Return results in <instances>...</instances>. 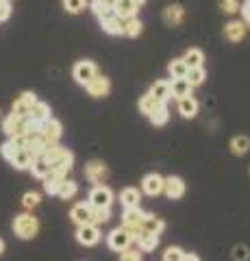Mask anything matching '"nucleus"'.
Masks as SVG:
<instances>
[{"instance_id": "24", "label": "nucleus", "mask_w": 250, "mask_h": 261, "mask_svg": "<svg viewBox=\"0 0 250 261\" xmlns=\"http://www.w3.org/2000/svg\"><path fill=\"white\" fill-rule=\"evenodd\" d=\"M63 178H66V176H63V174H59V172H52V170H50V172H48L44 178H42V181H44V190H46V194H57L59 192V185L63 183Z\"/></svg>"}, {"instance_id": "9", "label": "nucleus", "mask_w": 250, "mask_h": 261, "mask_svg": "<svg viewBox=\"0 0 250 261\" xmlns=\"http://www.w3.org/2000/svg\"><path fill=\"white\" fill-rule=\"evenodd\" d=\"M87 89V94H90L92 98H104L109 92H111V83H109V79L107 76H100V74H96L90 83L85 85Z\"/></svg>"}, {"instance_id": "54", "label": "nucleus", "mask_w": 250, "mask_h": 261, "mask_svg": "<svg viewBox=\"0 0 250 261\" xmlns=\"http://www.w3.org/2000/svg\"><path fill=\"white\" fill-rule=\"evenodd\" d=\"M0 3H9V0H0Z\"/></svg>"}, {"instance_id": "47", "label": "nucleus", "mask_w": 250, "mask_h": 261, "mask_svg": "<svg viewBox=\"0 0 250 261\" xmlns=\"http://www.w3.org/2000/svg\"><path fill=\"white\" fill-rule=\"evenodd\" d=\"M11 18V5L9 3H0V22Z\"/></svg>"}, {"instance_id": "29", "label": "nucleus", "mask_w": 250, "mask_h": 261, "mask_svg": "<svg viewBox=\"0 0 250 261\" xmlns=\"http://www.w3.org/2000/svg\"><path fill=\"white\" fill-rule=\"evenodd\" d=\"M148 118H150V122H152L155 126H163L165 122H168V118H170V116H168V107H165V102H159L157 107L148 113Z\"/></svg>"}, {"instance_id": "21", "label": "nucleus", "mask_w": 250, "mask_h": 261, "mask_svg": "<svg viewBox=\"0 0 250 261\" xmlns=\"http://www.w3.org/2000/svg\"><path fill=\"white\" fill-rule=\"evenodd\" d=\"M179 113H181L183 118H196V113H198L196 98H191V96L179 98Z\"/></svg>"}, {"instance_id": "36", "label": "nucleus", "mask_w": 250, "mask_h": 261, "mask_svg": "<svg viewBox=\"0 0 250 261\" xmlns=\"http://www.w3.org/2000/svg\"><path fill=\"white\" fill-rule=\"evenodd\" d=\"M185 79L189 81L191 87H196V85H203V83H205L207 72H205L203 65H200V68H189V70H187V76H185Z\"/></svg>"}, {"instance_id": "14", "label": "nucleus", "mask_w": 250, "mask_h": 261, "mask_svg": "<svg viewBox=\"0 0 250 261\" xmlns=\"http://www.w3.org/2000/svg\"><path fill=\"white\" fill-rule=\"evenodd\" d=\"M135 240H137V246H140V250L150 252V250H155V248H157L159 235L146 231V228H142V231H137V233H135Z\"/></svg>"}, {"instance_id": "4", "label": "nucleus", "mask_w": 250, "mask_h": 261, "mask_svg": "<svg viewBox=\"0 0 250 261\" xmlns=\"http://www.w3.org/2000/svg\"><path fill=\"white\" fill-rule=\"evenodd\" d=\"M90 205L94 209H104V207H111V202H114V192L109 190V187L104 185H96L94 190L90 192Z\"/></svg>"}, {"instance_id": "22", "label": "nucleus", "mask_w": 250, "mask_h": 261, "mask_svg": "<svg viewBox=\"0 0 250 261\" xmlns=\"http://www.w3.org/2000/svg\"><path fill=\"white\" fill-rule=\"evenodd\" d=\"M183 18H185V9L181 5H170L163 11V20H165V24H170V27H179Z\"/></svg>"}, {"instance_id": "38", "label": "nucleus", "mask_w": 250, "mask_h": 261, "mask_svg": "<svg viewBox=\"0 0 250 261\" xmlns=\"http://www.w3.org/2000/svg\"><path fill=\"white\" fill-rule=\"evenodd\" d=\"M85 7H87V0H63V9L72 15L85 11Z\"/></svg>"}, {"instance_id": "32", "label": "nucleus", "mask_w": 250, "mask_h": 261, "mask_svg": "<svg viewBox=\"0 0 250 261\" xmlns=\"http://www.w3.org/2000/svg\"><path fill=\"white\" fill-rule=\"evenodd\" d=\"M31 172H33V176H37V178H44L48 172H50V163L46 161V157H37V159H33V163H31Z\"/></svg>"}, {"instance_id": "23", "label": "nucleus", "mask_w": 250, "mask_h": 261, "mask_svg": "<svg viewBox=\"0 0 250 261\" xmlns=\"http://www.w3.org/2000/svg\"><path fill=\"white\" fill-rule=\"evenodd\" d=\"M50 118V107H48L46 102H35L33 105V109H31V113H29V120L31 122H37V124H44V122Z\"/></svg>"}, {"instance_id": "15", "label": "nucleus", "mask_w": 250, "mask_h": 261, "mask_svg": "<svg viewBox=\"0 0 250 261\" xmlns=\"http://www.w3.org/2000/svg\"><path fill=\"white\" fill-rule=\"evenodd\" d=\"M224 35H227L229 42H241L246 35V22L244 20H233L224 27Z\"/></svg>"}, {"instance_id": "12", "label": "nucleus", "mask_w": 250, "mask_h": 261, "mask_svg": "<svg viewBox=\"0 0 250 261\" xmlns=\"http://www.w3.org/2000/svg\"><path fill=\"white\" fill-rule=\"evenodd\" d=\"M70 218H72V222L78 224V226L90 224L92 222V205L90 202H78V205L72 207Z\"/></svg>"}, {"instance_id": "1", "label": "nucleus", "mask_w": 250, "mask_h": 261, "mask_svg": "<svg viewBox=\"0 0 250 261\" xmlns=\"http://www.w3.org/2000/svg\"><path fill=\"white\" fill-rule=\"evenodd\" d=\"M39 231V222L35 216H29V214H22V216H15L13 220V233L18 235L20 240H33Z\"/></svg>"}, {"instance_id": "45", "label": "nucleus", "mask_w": 250, "mask_h": 261, "mask_svg": "<svg viewBox=\"0 0 250 261\" xmlns=\"http://www.w3.org/2000/svg\"><path fill=\"white\" fill-rule=\"evenodd\" d=\"M248 257H250V252H248L246 246H235L233 248V259L235 261H248Z\"/></svg>"}, {"instance_id": "27", "label": "nucleus", "mask_w": 250, "mask_h": 261, "mask_svg": "<svg viewBox=\"0 0 250 261\" xmlns=\"http://www.w3.org/2000/svg\"><path fill=\"white\" fill-rule=\"evenodd\" d=\"M172 98H183V96H191V85L187 79H172Z\"/></svg>"}, {"instance_id": "6", "label": "nucleus", "mask_w": 250, "mask_h": 261, "mask_svg": "<svg viewBox=\"0 0 250 261\" xmlns=\"http://www.w3.org/2000/svg\"><path fill=\"white\" fill-rule=\"evenodd\" d=\"M26 126H29V118H22V116H15V113H9L3 122V130L9 137L15 135H26Z\"/></svg>"}, {"instance_id": "46", "label": "nucleus", "mask_w": 250, "mask_h": 261, "mask_svg": "<svg viewBox=\"0 0 250 261\" xmlns=\"http://www.w3.org/2000/svg\"><path fill=\"white\" fill-rule=\"evenodd\" d=\"M120 261H142V255L137 250L126 248V250H122V255H120Z\"/></svg>"}, {"instance_id": "3", "label": "nucleus", "mask_w": 250, "mask_h": 261, "mask_svg": "<svg viewBox=\"0 0 250 261\" xmlns=\"http://www.w3.org/2000/svg\"><path fill=\"white\" fill-rule=\"evenodd\" d=\"M135 240V235L133 233H128L126 228H114V231L109 233V238H107V244H109V248L111 250H116V252H122L126 250L128 246H131V242Z\"/></svg>"}, {"instance_id": "49", "label": "nucleus", "mask_w": 250, "mask_h": 261, "mask_svg": "<svg viewBox=\"0 0 250 261\" xmlns=\"http://www.w3.org/2000/svg\"><path fill=\"white\" fill-rule=\"evenodd\" d=\"M183 261H200V259H198V255H191V252L187 255V252H185V255H183Z\"/></svg>"}, {"instance_id": "31", "label": "nucleus", "mask_w": 250, "mask_h": 261, "mask_svg": "<svg viewBox=\"0 0 250 261\" xmlns=\"http://www.w3.org/2000/svg\"><path fill=\"white\" fill-rule=\"evenodd\" d=\"M9 161H11V166H13L15 170H26V168H31V163H33V159H31V154H29L26 150H24V148L15 152Z\"/></svg>"}, {"instance_id": "20", "label": "nucleus", "mask_w": 250, "mask_h": 261, "mask_svg": "<svg viewBox=\"0 0 250 261\" xmlns=\"http://www.w3.org/2000/svg\"><path fill=\"white\" fill-rule=\"evenodd\" d=\"M92 11L94 15L98 18L100 22L102 20H109V18H114L116 15V9H114V5H109V3H102V0H92Z\"/></svg>"}, {"instance_id": "53", "label": "nucleus", "mask_w": 250, "mask_h": 261, "mask_svg": "<svg viewBox=\"0 0 250 261\" xmlns=\"http://www.w3.org/2000/svg\"><path fill=\"white\" fill-rule=\"evenodd\" d=\"M246 27H250V18H248V20H246Z\"/></svg>"}, {"instance_id": "43", "label": "nucleus", "mask_w": 250, "mask_h": 261, "mask_svg": "<svg viewBox=\"0 0 250 261\" xmlns=\"http://www.w3.org/2000/svg\"><path fill=\"white\" fill-rule=\"evenodd\" d=\"M183 255L185 252L179 246H170L163 252V261H183Z\"/></svg>"}, {"instance_id": "35", "label": "nucleus", "mask_w": 250, "mask_h": 261, "mask_svg": "<svg viewBox=\"0 0 250 261\" xmlns=\"http://www.w3.org/2000/svg\"><path fill=\"white\" fill-rule=\"evenodd\" d=\"M231 150L235 152V154H246L250 150V140L246 135H237V137H233V142H231Z\"/></svg>"}, {"instance_id": "44", "label": "nucleus", "mask_w": 250, "mask_h": 261, "mask_svg": "<svg viewBox=\"0 0 250 261\" xmlns=\"http://www.w3.org/2000/svg\"><path fill=\"white\" fill-rule=\"evenodd\" d=\"M18 150H20V148H18V146L13 144V140H11V137H9V142H5L3 146H0V152H3V157H5L7 161H9V159H11V157H13V154L18 152Z\"/></svg>"}, {"instance_id": "40", "label": "nucleus", "mask_w": 250, "mask_h": 261, "mask_svg": "<svg viewBox=\"0 0 250 261\" xmlns=\"http://www.w3.org/2000/svg\"><path fill=\"white\" fill-rule=\"evenodd\" d=\"M157 105H159V100H155V98H152L150 94H146V96H142V98H140V111L144 113V116H148V113L155 109Z\"/></svg>"}, {"instance_id": "10", "label": "nucleus", "mask_w": 250, "mask_h": 261, "mask_svg": "<svg viewBox=\"0 0 250 261\" xmlns=\"http://www.w3.org/2000/svg\"><path fill=\"white\" fill-rule=\"evenodd\" d=\"M35 102H37V96L33 92H24L18 100L13 102L11 113H15V116H22V118H29V113H31V109H33Z\"/></svg>"}, {"instance_id": "28", "label": "nucleus", "mask_w": 250, "mask_h": 261, "mask_svg": "<svg viewBox=\"0 0 250 261\" xmlns=\"http://www.w3.org/2000/svg\"><path fill=\"white\" fill-rule=\"evenodd\" d=\"M142 29H144V24H142V20L137 18V15H133V18H124L122 35H126V37H137V35L142 33Z\"/></svg>"}, {"instance_id": "11", "label": "nucleus", "mask_w": 250, "mask_h": 261, "mask_svg": "<svg viewBox=\"0 0 250 261\" xmlns=\"http://www.w3.org/2000/svg\"><path fill=\"white\" fill-rule=\"evenodd\" d=\"M48 163H50L52 172H59V174L66 176L72 170V166H74V154H72L70 150H63L61 154H57V157H54L52 161H48Z\"/></svg>"}, {"instance_id": "33", "label": "nucleus", "mask_w": 250, "mask_h": 261, "mask_svg": "<svg viewBox=\"0 0 250 261\" xmlns=\"http://www.w3.org/2000/svg\"><path fill=\"white\" fill-rule=\"evenodd\" d=\"M187 63H185L183 59H174L170 61V65H168V72H170L172 79H185L187 76Z\"/></svg>"}, {"instance_id": "52", "label": "nucleus", "mask_w": 250, "mask_h": 261, "mask_svg": "<svg viewBox=\"0 0 250 261\" xmlns=\"http://www.w3.org/2000/svg\"><path fill=\"white\" fill-rule=\"evenodd\" d=\"M144 3H146V0H137V5H140V7H142Z\"/></svg>"}, {"instance_id": "30", "label": "nucleus", "mask_w": 250, "mask_h": 261, "mask_svg": "<svg viewBox=\"0 0 250 261\" xmlns=\"http://www.w3.org/2000/svg\"><path fill=\"white\" fill-rule=\"evenodd\" d=\"M183 61L187 63V68H200L203 61H205V53L200 50V48H189V50L185 53Z\"/></svg>"}, {"instance_id": "34", "label": "nucleus", "mask_w": 250, "mask_h": 261, "mask_svg": "<svg viewBox=\"0 0 250 261\" xmlns=\"http://www.w3.org/2000/svg\"><path fill=\"white\" fill-rule=\"evenodd\" d=\"M76 192H78V185L74 181H70V178H63V183L59 185L57 196H59V198H63V200H70Z\"/></svg>"}, {"instance_id": "18", "label": "nucleus", "mask_w": 250, "mask_h": 261, "mask_svg": "<svg viewBox=\"0 0 250 261\" xmlns=\"http://www.w3.org/2000/svg\"><path fill=\"white\" fill-rule=\"evenodd\" d=\"M155 100L159 102H168L172 98V87H170V81H157L155 85L150 87V92H148Z\"/></svg>"}, {"instance_id": "39", "label": "nucleus", "mask_w": 250, "mask_h": 261, "mask_svg": "<svg viewBox=\"0 0 250 261\" xmlns=\"http://www.w3.org/2000/svg\"><path fill=\"white\" fill-rule=\"evenodd\" d=\"M109 220H111L109 207H104V209H94L92 207V224H104V222H109Z\"/></svg>"}, {"instance_id": "8", "label": "nucleus", "mask_w": 250, "mask_h": 261, "mask_svg": "<svg viewBox=\"0 0 250 261\" xmlns=\"http://www.w3.org/2000/svg\"><path fill=\"white\" fill-rule=\"evenodd\" d=\"M61 135H63V126H61L59 120L48 118L44 124H42V137H44V140L50 144V146H52V144H59Z\"/></svg>"}, {"instance_id": "19", "label": "nucleus", "mask_w": 250, "mask_h": 261, "mask_svg": "<svg viewBox=\"0 0 250 261\" xmlns=\"http://www.w3.org/2000/svg\"><path fill=\"white\" fill-rule=\"evenodd\" d=\"M114 9H116V15H120V18H133L140 11V5H137V0H116Z\"/></svg>"}, {"instance_id": "37", "label": "nucleus", "mask_w": 250, "mask_h": 261, "mask_svg": "<svg viewBox=\"0 0 250 261\" xmlns=\"http://www.w3.org/2000/svg\"><path fill=\"white\" fill-rule=\"evenodd\" d=\"M142 228H146V231L159 235V233L165 228V222H163V220H159V218H155V216L146 214V218H144V226H142Z\"/></svg>"}, {"instance_id": "2", "label": "nucleus", "mask_w": 250, "mask_h": 261, "mask_svg": "<svg viewBox=\"0 0 250 261\" xmlns=\"http://www.w3.org/2000/svg\"><path fill=\"white\" fill-rule=\"evenodd\" d=\"M144 218H146V214L140 209V207H124V214H122V224L128 233H137L142 231L144 226Z\"/></svg>"}, {"instance_id": "17", "label": "nucleus", "mask_w": 250, "mask_h": 261, "mask_svg": "<svg viewBox=\"0 0 250 261\" xmlns=\"http://www.w3.org/2000/svg\"><path fill=\"white\" fill-rule=\"evenodd\" d=\"M163 192L168 198H181V196L185 194V183H183V178L179 176H170V178H165V183H163Z\"/></svg>"}, {"instance_id": "50", "label": "nucleus", "mask_w": 250, "mask_h": 261, "mask_svg": "<svg viewBox=\"0 0 250 261\" xmlns=\"http://www.w3.org/2000/svg\"><path fill=\"white\" fill-rule=\"evenodd\" d=\"M3 250H5V242L0 240V255H3Z\"/></svg>"}, {"instance_id": "5", "label": "nucleus", "mask_w": 250, "mask_h": 261, "mask_svg": "<svg viewBox=\"0 0 250 261\" xmlns=\"http://www.w3.org/2000/svg\"><path fill=\"white\" fill-rule=\"evenodd\" d=\"M96 74H98V68H96V63H92V61H78L74 68H72V76H74L78 85H87Z\"/></svg>"}, {"instance_id": "13", "label": "nucleus", "mask_w": 250, "mask_h": 261, "mask_svg": "<svg viewBox=\"0 0 250 261\" xmlns=\"http://www.w3.org/2000/svg\"><path fill=\"white\" fill-rule=\"evenodd\" d=\"M85 178L90 183H102L107 178V166L102 161H90L85 166Z\"/></svg>"}, {"instance_id": "16", "label": "nucleus", "mask_w": 250, "mask_h": 261, "mask_svg": "<svg viewBox=\"0 0 250 261\" xmlns=\"http://www.w3.org/2000/svg\"><path fill=\"white\" fill-rule=\"evenodd\" d=\"M163 183H165L163 176L148 174V176H144V181H142V190L146 192L148 196H157V194L163 192Z\"/></svg>"}, {"instance_id": "7", "label": "nucleus", "mask_w": 250, "mask_h": 261, "mask_svg": "<svg viewBox=\"0 0 250 261\" xmlns=\"http://www.w3.org/2000/svg\"><path fill=\"white\" fill-rule=\"evenodd\" d=\"M76 240H78V244H83V246H94V244H98L100 242V228H98V224L90 222V224L78 226Z\"/></svg>"}, {"instance_id": "41", "label": "nucleus", "mask_w": 250, "mask_h": 261, "mask_svg": "<svg viewBox=\"0 0 250 261\" xmlns=\"http://www.w3.org/2000/svg\"><path fill=\"white\" fill-rule=\"evenodd\" d=\"M39 200H42V196H39L37 192H26L22 196V205L26 209H33L35 205H39Z\"/></svg>"}, {"instance_id": "48", "label": "nucleus", "mask_w": 250, "mask_h": 261, "mask_svg": "<svg viewBox=\"0 0 250 261\" xmlns=\"http://www.w3.org/2000/svg\"><path fill=\"white\" fill-rule=\"evenodd\" d=\"M241 15H244V22L250 18V0H244V3H241Z\"/></svg>"}, {"instance_id": "26", "label": "nucleus", "mask_w": 250, "mask_h": 261, "mask_svg": "<svg viewBox=\"0 0 250 261\" xmlns=\"http://www.w3.org/2000/svg\"><path fill=\"white\" fill-rule=\"evenodd\" d=\"M140 200H142V194L135 190V187H126L120 194V202H122L124 207H140Z\"/></svg>"}, {"instance_id": "42", "label": "nucleus", "mask_w": 250, "mask_h": 261, "mask_svg": "<svg viewBox=\"0 0 250 261\" xmlns=\"http://www.w3.org/2000/svg\"><path fill=\"white\" fill-rule=\"evenodd\" d=\"M220 9L224 13L233 15V13H237L241 9V5H239V0H220Z\"/></svg>"}, {"instance_id": "25", "label": "nucleus", "mask_w": 250, "mask_h": 261, "mask_svg": "<svg viewBox=\"0 0 250 261\" xmlns=\"http://www.w3.org/2000/svg\"><path fill=\"white\" fill-rule=\"evenodd\" d=\"M100 27H102L104 33H109V35H122L124 18H120V15H114V18H109V20H102Z\"/></svg>"}, {"instance_id": "51", "label": "nucleus", "mask_w": 250, "mask_h": 261, "mask_svg": "<svg viewBox=\"0 0 250 261\" xmlns=\"http://www.w3.org/2000/svg\"><path fill=\"white\" fill-rule=\"evenodd\" d=\"M102 3H109V5H114V3H116V0H102Z\"/></svg>"}]
</instances>
